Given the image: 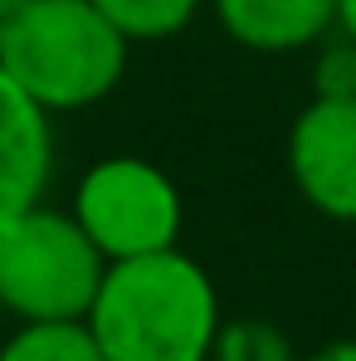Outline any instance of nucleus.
<instances>
[{
    "mask_svg": "<svg viewBox=\"0 0 356 361\" xmlns=\"http://www.w3.org/2000/svg\"><path fill=\"white\" fill-rule=\"evenodd\" d=\"M132 39L93 0H30L0 20V68L49 118L118 93Z\"/></svg>",
    "mask_w": 356,
    "mask_h": 361,
    "instance_id": "f03ea898",
    "label": "nucleus"
},
{
    "mask_svg": "<svg viewBox=\"0 0 356 361\" xmlns=\"http://www.w3.org/2000/svg\"><path fill=\"white\" fill-rule=\"evenodd\" d=\"M108 274L73 210L30 205L0 225V312L20 322H83Z\"/></svg>",
    "mask_w": 356,
    "mask_h": 361,
    "instance_id": "7ed1b4c3",
    "label": "nucleus"
},
{
    "mask_svg": "<svg viewBox=\"0 0 356 361\" xmlns=\"http://www.w3.org/2000/svg\"><path fill=\"white\" fill-rule=\"evenodd\" d=\"M356 93V39L332 30L312 54V98H352Z\"/></svg>",
    "mask_w": 356,
    "mask_h": 361,
    "instance_id": "9b49d317",
    "label": "nucleus"
},
{
    "mask_svg": "<svg viewBox=\"0 0 356 361\" xmlns=\"http://www.w3.org/2000/svg\"><path fill=\"white\" fill-rule=\"evenodd\" d=\"M297 361H356V337H342V342H327V347H317L312 357H297Z\"/></svg>",
    "mask_w": 356,
    "mask_h": 361,
    "instance_id": "f8f14e48",
    "label": "nucleus"
},
{
    "mask_svg": "<svg viewBox=\"0 0 356 361\" xmlns=\"http://www.w3.org/2000/svg\"><path fill=\"white\" fill-rule=\"evenodd\" d=\"M210 361H297V352L288 342V332H278L274 322L235 317V322H220Z\"/></svg>",
    "mask_w": 356,
    "mask_h": 361,
    "instance_id": "9d476101",
    "label": "nucleus"
},
{
    "mask_svg": "<svg viewBox=\"0 0 356 361\" xmlns=\"http://www.w3.org/2000/svg\"><path fill=\"white\" fill-rule=\"evenodd\" d=\"M0 361H103L88 322H20L5 342Z\"/></svg>",
    "mask_w": 356,
    "mask_h": 361,
    "instance_id": "6e6552de",
    "label": "nucleus"
},
{
    "mask_svg": "<svg viewBox=\"0 0 356 361\" xmlns=\"http://www.w3.org/2000/svg\"><path fill=\"white\" fill-rule=\"evenodd\" d=\"M288 176L317 215L337 225H356V93L312 98L293 118Z\"/></svg>",
    "mask_w": 356,
    "mask_h": 361,
    "instance_id": "39448f33",
    "label": "nucleus"
},
{
    "mask_svg": "<svg viewBox=\"0 0 356 361\" xmlns=\"http://www.w3.org/2000/svg\"><path fill=\"white\" fill-rule=\"evenodd\" d=\"M210 10L249 54H302L337 30V0H210Z\"/></svg>",
    "mask_w": 356,
    "mask_h": 361,
    "instance_id": "0eeeda50",
    "label": "nucleus"
},
{
    "mask_svg": "<svg viewBox=\"0 0 356 361\" xmlns=\"http://www.w3.org/2000/svg\"><path fill=\"white\" fill-rule=\"evenodd\" d=\"M73 220L103 249L108 264L176 249L185 230V200L176 180L147 157H103L73 190Z\"/></svg>",
    "mask_w": 356,
    "mask_h": 361,
    "instance_id": "20e7f679",
    "label": "nucleus"
},
{
    "mask_svg": "<svg viewBox=\"0 0 356 361\" xmlns=\"http://www.w3.org/2000/svg\"><path fill=\"white\" fill-rule=\"evenodd\" d=\"M337 30L356 39V0H337Z\"/></svg>",
    "mask_w": 356,
    "mask_h": 361,
    "instance_id": "ddd939ff",
    "label": "nucleus"
},
{
    "mask_svg": "<svg viewBox=\"0 0 356 361\" xmlns=\"http://www.w3.org/2000/svg\"><path fill=\"white\" fill-rule=\"evenodd\" d=\"M132 44H156L180 35L205 0H93Z\"/></svg>",
    "mask_w": 356,
    "mask_h": 361,
    "instance_id": "1a4fd4ad",
    "label": "nucleus"
},
{
    "mask_svg": "<svg viewBox=\"0 0 356 361\" xmlns=\"http://www.w3.org/2000/svg\"><path fill=\"white\" fill-rule=\"evenodd\" d=\"M83 322L103 361H210L225 317L210 274L176 244L108 264Z\"/></svg>",
    "mask_w": 356,
    "mask_h": 361,
    "instance_id": "f257e3e1",
    "label": "nucleus"
},
{
    "mask_svg": "<svg viewBox=\"0 0 356 361\" xmlns=\"http://www.w3.org/2000/svg\"><path fill=\"white\" fill-rule=\"evenodd\" d=\"M54 176V122L0 68V225L44 200Z\"/></svg>",
    "mask_w": 356,
    "mask_h": 361,
    "instance_id": "423d86ee",
    "label": "nucleus"
},
{
    "mask_svg": "<svg viewBox=\"0 0 356 361\" xmlns=\"http://www.w3.org/2000/svg\"><path fill=\"white\" fill-rule=\"evenodd\" d=\"M20 5H30V0H0V20H5L10 10H20Z\"/></svg>",
    "mask_w": 356,
    "mask_h": 361,
    "instance_id": "4468645a",
    "label": "nucleus"
}]
</instances>
